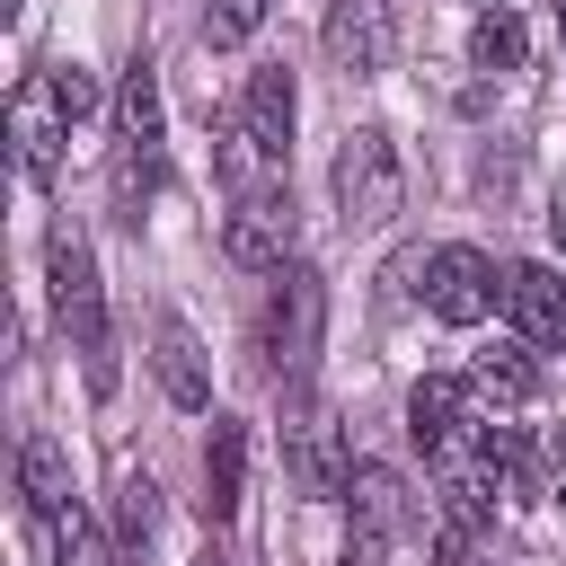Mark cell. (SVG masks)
Segmentation results:
<instances>
[{
	"label": "cell",
	"mask_w": 566,
	"mask_h": 566,
	"mask_svg": "<svg viewBox=\"0 0 566 566\" xmlns=\"http://www.w3.org/2000/svg\"><path fill=\"white\" fill-rule=\"evenodd\" d=\"M44 283H53V318L71 327L80 363H88V389H115V336H106V283H97V256L80 230H53L44 248Z\"/></svg>",
	"instance_id": "6da1fadb"
},
{
	"label": "cell",
	"mask_w": 566,
	"mask_h": 566,
	"mask_svg": "<svg viewBox=\"0 0 566 566\" xmlns=\"http://www.w3.org/2000/svg\"><path fill=\"white\" fill-rule=\"evenodd\" d=\"M398 203H407V168H398V142H389L380 124L345 133V150H336V212H345L354 230H380Z\"/></svg>",
	"instance_id": "7a4b0ae2"
},
{
	"label": "cell",
	"mask_w": 566,
	"mask_h": 566,
	"mask_svg": "<svg viewBox=\"0 0 566 566\" xmlns=\"http://www.w3.org/2000/svg\"><path fill=\"white\" fill-rule=\"evenodd\" d=\"M318 345H327V283H318L310 265H283L274 310H265V363L301 389V380H310V363H318Z\"/></svg>",
	"instance_id": "3957f363"
},
{
	"label": "cell",
	"mask_w": 566,
	"mask_h": 566,
	"mask_svg": "<svg viewBox=\"0 0 566 566\" xmlns=\"http://www.w3.org/2000/svg\"><path fill=\"white\" fill-rule=\"evenodd\" d=\"M407 522H416V504H407L398 469L354 460V478H345V566H389V548H398Z\"/></svg>",
	"instance_id": "277c9868"
},
{
	"label": "cell",
	"mask_w": 566,
	"mask_h": 566,
	"mask_svg": "<svg viewBox=\"0 0 566 566\" xmlns=\"http://www.w3.org/2000/svg\"><path fill=\"white\" fill-rule=\"evenodd\" d=\"M283 460H292V486H301L310 504L345 495V478H354V451H345V424H336V407H318V398H292V407H283Z\"/></svg>",
	"instance_id": "5b68a950"
},
{
	"label": "cell",
	"mask_w": 566,
	"mask_h": 566,
	"mask_svg": "<svg viewBox=\"0 0 566 566\" xmlns=\"http://www.w3.org/2000/svg\"><path fill=\"white\" fill-rule=\"evenodd\" d=\"M495 301H504V274H495L486 248H433L424 256V310L442 327H478Z\"/></svg>",
	"instance_id": "8992f818"
},
{
	"label": "cell",
	"mask_w": 566,
	"mask_h": 566,
	"mask_svg": "<svg viewBox=\"0 0 566 566\" xmlns=\"http://www.w3.org/2000/svg\"><path fill=\"white\" fill-rule=\"evenodd\" d=\"M62 142H71V106H62L53 71L18 80V88H9V150H18V168H27L35 186L62 168Z\"/></svg>",
	"instance_id": "52a82bcc"
},
{
	"label": "cell",
	"mask_w": 566,
	"mask_h": 566,
	"mask_svg": "<svg viewBox=\"0 0 566 566\" xmlns=\"http://www.w3.org/2000/svg\"><path fill=\"white\" fill-rule=\"evenodd\" d=\"M221 256L230 265H256V274H283V256H292V195L283 186L239 195L230 221H221Z\"/></svg>",
	"instance_id": "ba28073f"
},
{
	"label": "cell",
	"mask_w": 566,
	"mask_h": 566,
	"mask_svg": "<svg viewBox=\"0 0 566 566\" xmlns=\"http://www.w3.org/2000/svg\"><path fill=\"white\" fill-rule=\"evenodd\" d=\"M150 371H159L168 407H186V416H203V407H212V363H203V336H195L177 310H159V318H150Z\"/></svg>",
	"instance_id": "9c48e42d"
},
{
	"label": "cell",
	"mask_w": 566,
	"mask_h": 566,
	"mask_svg": "<svg viewBox=\"0 0 566 566\" xmlns=\"http://www.w3.org/2000/svg\"><path fill=\"white\" fill-rule=\"evenodd\" d=\"M327 62L345 80H371L389 62V0H327V27H318Z\"/></svg>",
	"instance_id": "30bf717a"
},
{
	"label": "cell",
	"mask_w": 566,
	"mask_h": 566,
	"mask_svg": "<svg viewBox=\"0 0 566 566\" xmlns=\"http://www.w3.org/2000/svg\"><path fill=\"white\" fill-rule=\"evenodd\" d=\"M504 318L522 345H566V274L557 265H504Z\"/></svg>",
	"instance_id": "8fae6325"
},
{
	"label": "cell",
	"mask_w": 566,
	"mask_h": 566,
	"mask_svg": "<svg viewBox=\"0 0 566 566\" xmlns=\"http://www.w3.org/2000/svg\"><path fill=\"white\" fill-rule=\"evenodd\" d=\"M292 115H301V97H292V71H283V62L248 71V88H239V124L256 133V150H265L274 168L292 159Z\"/></svg>",
	"instance_id": "7c38bea8"
},
{
	"label": "cell",
	"mask_w": 566,
	"mask_h": 566,
	"mask_svg": "<svg viewBox=\"0 0 566 566\" xmlns=\"http://www.w3.org/2000/svg\"><path fill=\"white\" fill-rule=\"evenodd\" d=\"M469 398H478L469 380H451V371H424V380L407 389V433H416L424 451H433V442H451V433L469 424Z\"/></svg>",
	"instance_id": "4fadbf2b"
},
{
	"label": "cell",
	"mask_w": 566,
	"mask_h": 566,
	"mask_svg": "<svg viewBox=\"0 0 566 566\" xmlns=\"http://www.w3.org/2000/svg\"><path fill=\"white\" fill-rule=\"evenodd\" d=\"M239 478H248V424L212 416V442H203V513L212 522L239 513Z\"/></svg>",
	"instance_id": "5bb4252c"
},
{
	"label": "cell",
	"mask_w": 566,
	"mask_h": 566,
	"mask_svg": "<svg viewBox=\"0 0 566 566\" xmlns=\"http://www.w3.org/2000/svg\"><path fill=\"white\" fill-rule=\"evenodd\" d=\"M469 389H478L486 407H504V416H513V407H531V398H539V363H531V354H513V345H504V354H478V363H469Z\"/></svg>",
	"instance_id": "9a60e30c"
},
{
	"label": "cell",
	"mask_w": 566,
	"mask_h": 566,
	"mask_svg": "<svg viewBox=\"0 0 566 566\" xmlns=\"http://www.w3.org/2000/svg\"><path fill=\"white\" fill-rule=\"evenodd\" d=\"M18 486H27V504L53 522V513H71V460L44 442V433H27L18 442Z\"/></svg>",
	"instance_id": "2e32d148"
},
{
	"label": "cell",
	"mask_w": 566,
	"mask_h": 566,
	"mask_svg": "<svg viewBox=\"0 0 566 566\" xmlns=\"http://www.w3.org/2000/svg\"><path fill=\"white\" fill-rule=\"evenodd\" d=\"M522 53H531L522 18H513V9H478V27H469V62H478V71H522Z\"/></svg>",
	"instance_id": "e0dca14e"
},
{
	"label": "cell",
	"mask_w": 566,
	"mask_h": 566,
	"mask_svg": "<svg viewBox=\"0 0 566 566\" xmlns=\"http://www.w3.org/2000/svg\"><path fill=\"white\" fill-rule=\"evenodd\" d=\"M150 531H159V486L142 469H124V486H115V539L124 548H150Z\"/></svg>",
	"instance_id": "ac0fdd59"
},
{
	"label": "cell",
	"mask_w": 566,
	"mask_h": 566,
	"mask_svg": "<svg viewBox=\"0 0 566 566\" xmlns=\"http://www.w3.org/2000/svg\"><path fill=\"white\" fill-rule=\"evenodd\" d=\"M53 566H106V539H97V522L80 504L53 513Z\"/></svg>",
	"instance_id": "d6986e66"
},
{
	"label": "cell",
	"mask_w": 566,
	"mask_h": 566,
	"mask_svg": "<svg viewBox=\"0 0 566 566\" xmlns=\"http://www.w3.org/2000/svg\"><path fill=\"white\" fill-rule=\"evenodd\" d=\"M274 0H203V44H248Z\"/></svg>",
	"instance_id": "ffe728a7"
},
{
	"label": "cell",
	"mask_w": 566,
	"mask_h": 566,
	"mask_svg": "<svg viewBox=\"0 0 566 566\" xmlns=\"http://www.w3.org/2000/svg\"><path fill=\"white\" fill-rule=\"evenodd\" d=\"M53 88H62V106H71V115H88V106H97V80H88L80 62H62V71H53Z\"/></svg>",
	"instance_id": "44dd1931"
},
{
	"label": "cell",
	"mask_w": 566,
	"mask_h": 566,
	"mask_svg": "<svg viewBox=\"0 0 566 566\" xmlns=\"http://www.w3.org/2000/svg\"><path fill=\"white\" fill-rule=\"evenodd\" d=\"M442 566H495V557L478 548V531H460V522H442Z\"/></svg>",
	"instance_id": "7402d4cb"
},
{
	"label": "cell",
	"mask_w": 566,
	"mask_h": 566,
	"mask_svg": "<svg viewBox=\"0 0 566 566\" xmlns=\"http://www.w3.org/2000/svg\"><path fill=\"white\" fill-rule=\"evenodd\" d=\"M548 230H557V248H566V177H557V195H548Z\"/></svg>",
	"instance_id": "603a6c76"
},
{
	"label": "cell",
	"mask_w": 566,
	"mask_h": 566,
	"mask_svg": "<svg viewBox=\"0 0 566 566\" xmlns=\"http://www.w3.org/2000/svg\"><path fill=\"white\" fill-rule=\"evenodd\" d=\"M548 495H557V504H566V451H557V460H548Z\"/></svg>",
	"instance_id": "cb8c5ba5"
},
{
	"label": "cell",
	"mask_w": 566,
	"mask_h": 566,
	"mask_svg": "<svg viewBox=\"0 0 566 566\" xmlns=\"http://www.w3.org/2000/svg\"><path fill=\"white\" fill-rule=\"evenodd\" d=\"M195 566H230V557H212V548H203V557H195Z\"/></svg>",
	"instance_id": "d4e9b609"
},
{
	"label": "cell",
	"mask_w": 566,
	"mask_h": 566,
	"mask_svg": "<svg viewBox=\"0 0 566 566\" xmlns=\"http://www.w3.org/2000/svg\"><path fill=\"white\" fill-rule=\"evenodd\" d=\"M548 9H557V27H566V0H548Z\"/></svg>",
	"instance_id": "484cf974"
},
{
	"label": "cell",
	"mask_w": 566,
	"mask_h": 566,
	"mask_svg": "<svg viewBox=\"0 0 566 566\" xmlns=\"http://www.w3.org/2000/svg\"><path fill=\"white\" fill-rule=\"evenodd\" d=\"M557 35H566V27H557Z\"/></svg>",
	"instance_id": "4316f807"
}]
</instances>
